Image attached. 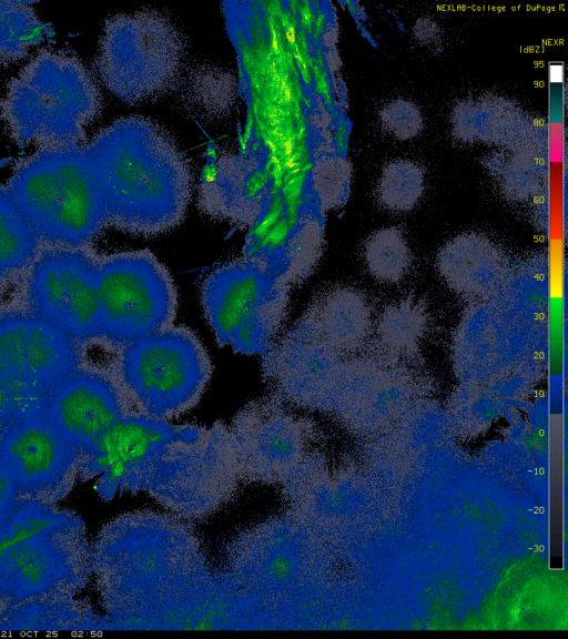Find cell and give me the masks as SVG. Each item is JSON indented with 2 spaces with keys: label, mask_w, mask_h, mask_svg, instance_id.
Wrapping results in <instances>:
<instances>
[{
  "label": "cell",
  "mask_w": 568,
  "mask_h": 639,
  "mask_svg": "<svg viewBox=\"0 0 568 639\" xmlns=\"http://www.w3.org/2000/svg\"><path fill=\"white\" fill-rule=\"evenodd\" d=\"M351 168L343 156L326 154L314 165L313 186L318 205L334 209L343 205L349 190Z\"/></svg>",
  "instance_id": "obj_28"
},
{
  "label": "cell",
  "mask_w": 568,
  "mask_h": 639,
  "mask_svg": "<svg viewBox=\"0 0 568 639\" xmlns=\"http://www.w3.org/2000/svg\"><path fill=\"white\" fill-rule=\"evenodd\" d=\"M272 201L271 182L261 163L223 154L205 170L199 186L200 210L212 219L252 227Z\"/></svg>",
  "instance_id": "obj_16"
},
{
  "label": "cell",
  "mask_w": 568,
  "mask_h": 639,
  "mask_svg": "<svg viewBox=\"0 0 568 639\" xmlns=\"http://www.w3.org/2000/svg\"><path fill=\"white\" fill-rule=\"evenodd\" d=\"M81 342L16 298L0 302V369L51 388L83 364Z\"/></svg>",
  "instance_id": "obj_12"
},
{
  "label": "cell",
  "mask_w": 568,
  "mask_h": 639,
  "mask_svg": "<svg viewBox=\"0 0 568 639\" xmlns=\"http://www.w3.org/2000/svg\"><path fill=\"white\" fill-rule=\"evenodd\" d=\"M427 326L428 314L422 302L407 297L389 304L376 325L378 353L408 363L417 356Z\"/></svg>",
  "instance_id": "obj_21"
},
{
  "label": "cell",
  "mask_w": 568,
  "mask_h": 639,
  "mask_svg": "<svg viewBox=\"0 0 568 639\" xmlns=\"http://www.w3.org/2000/svg\"><path fill=\"white\" fill-rule=\"evenodd\" d=\"M184 95L200 114L219 118L226 114L234 103V78L224 69L199 65L185 78Z\"/></svg>",
  "instance_id": "obj_23"
},
{
  "label": "cell",
  "mask_w": 568,
  "mask_h": 639,
  "mask_svg": "<svg viewBox=\"0 0 568 639\" xmlns=\"http://www.w3.org/2000/svg\"><path fill=\"white\" fill-rule=\"evenodd\" d=\"M50 389L0 369V434L20 422L47 415Z\"/></svg>",
  "instance_id": "obj_24"
},
{
  "label": "cell",
  "mask_w": 568,
  "mask_h": 639,
  "mask_svg": "<svg viewBox=\"0 0 568 639\" xmlns=\"http://www.w3.org/2000/svg\"><path fill=\"white\" fill-rule=\"evenodd\" d=\"M7 189L43 245L89 246L106 226L83 148L37 151L19 161Z\"/></svg>",
  "instance_id": "obj_5"
},
{
  "label": "cell",
  "mask_w": 568,
  "mask_h": 639,
  "mask_svg": "<svg viewBox=\"0 0 568 639\" xmlns=\"http://www.w3.org/2000/svg\"><path fill=\"white\" fill-rule=\"evenodd\" d=\"M453 131L460 140L469 142L476 139L474 128V102L463 101L455 106L452 115Z\"/></svg>",
  "instance_id": "obj_31"
},
{
  "label": "cell",
  "mask_w": 568,
  "mask_h": 639,
  "mask_svg": "<svg viewBox=\"0 0 568 639\" xmlns=\"http://www.w3.org/2000/svg\"><path fill=\"white\" fill-rule=\"evenodd\" d=\"M91 577V544L81 516L58 504L24 505L0 547V611L77 597Z\"/></svg>",
  "instance_id": "obj_3"
},
{
  "label": "cell",
  "mask_w": 568,
  "mask_h": 639,
  "mask_svg": "<svg viewBox=\"0 0 568 639\" xmlns=\"http://www.w3.org/2000/svg\"><path fill=\"white\" fill-rule=\"evenodd\" d=\"M81 452L47 418L36 416L0 434V462L23 499L58 504L79 478Z\"/></svg>",
  "instance_id": "obj_11"
},
{
  "label": "cell",
  "mask_w": 568,
  "mask_h": 639,
  "mask_svg": "<svg viewBox=\"0 0 568 639\" xmlns=\"http://www.w3.org/2000/svg\"><path fill=\"white\" fill-rule=\"evenodd\" d=\"M112 375L134 413L171 420L200 402L212 363L192 329L171 325L121 347Z\"/></svg>",
  "instance_id": "obj_6"
},
{
  "label": "cell",
  "mask_w": 568,
  "mask_h": 639,
  "mask_svg": "<svg viewBox=\"0 0 568 639\" xmlns=\"http://www.w3.org/2000/svg\"><path fill=\"white\" fill-rule=\"evenodd\" d=\"M184 58V40L174 22L159 11L140 10L105 21L95 67L111 93L139 103L173 89Z\"/></svg>",
  "instance_id": "obj_7"
},
{
  "label": "cell",
  "mask_w": 568,
  "mask_h": 639,
  "mask_svg": "<svg viewBox=\"0 0 568 639\" xmlns=\"http://www.w3.org/2000/svg\"><path fill=\"white\" fill-rule=\"evenodd\" d=\"M239 474L254 480H280L293 473L306 427L278 397L245 406L229 428Z\"/></svg>",
  "instance_id": "obj_13"
},
{
  "label": "cell",
  "mask_w": 568,
  "mask_h": 639,
  "mask_svg": "<svg viewBox=\"0 0 568 639\" xmlns=\"http://www.w3.org/2000/svg\"><path fill=\"white\" fill-rule=\"evenodd\" d=\"M111 630L92 607L77 597L45 598L0 611V631Z\"/></svg>",
  "instance_id": "obj_19"
},
{
  "label": "cell",
  "mask_w": 568,
  "mask_h": 639,
  "mask_svg": "<svg viewBox=\"0 0 568 639\" xmlns=\"http://www.w3.org/2000/svg\"><path fill=\"white\" fill-rule=\"evenodd\" d=\"M43 246L7 186L0 185V295L21 283Z\"/></svg>",
  "instance_id": "obj_20"
},
{
  "label": "cell",
  "mask_w": 568,
  "mask_h": 639,
  "mask_svg": "<svg viewBox=\"0 0 568 639\" xmlns=\"http://www.w3.org/2000/svg\"><path fill=\"white\" fill-rule=\"evenodd\" d=\"M479 301L465 314L453 343L458 374L494 375L520 364L529 355L532 328L540 327L536 314L510 313V304ZM536 339V338H534Z\"/></svg>",
  "instance_id": "obj_14"
},
{
  "label": "cell",
  "mask_w": 568,
  "mask_h": 639,
  "mask_svg": "<svg viewBox=\"0 0 568 639\" xmlns=\"http://www.w3.org/2000/svg\"><path fill=\"white\" fill-rule=\"evenodd\" d=\"M297 321L343 356L362 349L373 328L365 295L345 286L323 292Z\"/></svg>",
  "instance_id": "obj_18"
},
{
  "label": "cell",
  "mask_w": 568,
  "mask_h": 639,
  "mask_svg": "<svg viewBox=\"0 0 568 639\" xmlns=\"http://www.w3.org/2000/svg\"><path fill=\"white\" fill-rule=\"evenodd\" d=\"M43 36L44 26L31 3L0 1V67L26 58Z\"/></svg>",
  "instance_id": "obj_22"
},
{
  "label": "cell",
  "mask_w": 568,
  "mask_h": 639,
  "mask_svg": "<svg viewBox=\"0 0 568 639\" xmlns=\"http://www.w3.org/2000/svg\"><path fill=\"white\" fill-rule=\"evenodd\" d=\"M364 260L373 277L383 283H397L407 273L410 255L403 232L394 226L374 232L365 242Z\"/></svg>",
  "instance_id": "obj_25"
},
{
  "label": "cell",
  "mask_w": 568,
  "mask_h": 639,
  "mask_svg": "<svg viewBox=\"0 0 568 639\" xmlns=\"http://www.w3.org/2000/svg\"><path fill=\"white\" fill-rule=\"evenodd\" d=\"M98 258L89 246L44 245L14 298L81 343L100 338Z\"/></svg>",
  "instance_id": "obj_10"
},
{
  "label": "cell",
  "mask_w": 568,
  "mask_h": 639,
  "mask_svg": "<svg viewBox=\"0 0 568 639\" xmlns=\"http://www.w3.org/2000/svg\"><path fill=\"white\" fill-rule=\"evenodd\" d=\"M134 413L112 374L80 365L50 389L47 418L80 452L93 448L115 423Z\"/></svg>",
  "instance_id": "obj_15"
},
{
  "label": "cell",
  "mask_w": 568,
  "mask_h": 639,
  "mask_svg": "<svg viewBox=\"0 0 568 639\" xmlns=\"http://www.w3.org/2000/svg\"><path fill=\"white\" fill-rule=\"evenodd\" d=\"M382 126L398 140L415 138L423 129V116L415 103L396 98L379 111Z\"/></svg>",
  "instance_id": "obj_29"
},
{
  "label": "cell",
  "mask_w": 568,
  "mask_h": 639,
  "mask_svg": "<svg viewBox=\"0 0 568 639\" xmlns=\"http://www.w3.org/2000/svg\"><path fill=\"white\" fill-rule=\"evenodd\" d=\"M437 268L452 290L477 302L499 293L509 275L504 252L477 233H464L446 243Z\"/></svg>",
  "instance_id": "obj_17"
},
{
  "label": "cell",
  "mask_w": 568,
  "mask_h": 639,
  "mask_svg": "<svg viewBox=\"0 0 568 639\" xmlns=\"http://www.w3.org/2000/svg\"><path fill=\"white\" fill-rule=\"evenodd\" d=\"M11 139L38 151L81 148L101 110L92 74L74 55L42 50L13 77L0 102Z\"/></svg>",
  "instance_id": "obj_4"
},
{
  "label": "cell",
  "mask_w": 568,
  "mask_h": 639,
  "mask_svg": "<svg viewBox=\"0 0 568 639\" xmlns=\"http://www.w3.org/2000/svg\"><path fill=\"white\" fill-rule=\"evenodd\" d=\"M414 36L419 42L433 45L440 39V29L435 20L423 17L414 26Z\"/></svg>",
  "instance_id": "obj_32"
},
{
  "label": "cell",
  "mask_w": 568,
  "mask_h": 639,
  "mask_svg": "<svg viewBox=\"0 0 568 639\" xmlns=\"http://www.w3.org/2000/svg\"><path fill=\"white\" fill-rule=\"evenodd\" d=\"M425 189L423 168L407 159L388 162L377 182V197L383 206L393 212L410 211Z\"/></svg>",
  "instance_id": "obj_26"
},
{
  "label": "cell",
  "mask_w": 568,
  "mask_h": 639,
  "mask_svg": "<svg viewBox=\"0 0 568 639\" xmlns=\"http://www.w3.org/2000/svg\"><path fill=\"white\" fill-rule=\"evenodd\" d=\"M474 128L476 139L489 143H513L525 130L524 116L508 100L486 97L474 103Z\"/></svg>",
  "instance_id": "obj_27"
},
{
  "label": "cell",
  "mask_w": 568,
  "mask_h": 639,
  "mask_svg": "<svg viewBox=\"0 0 568 639\" xmlns=\"http://www.w3.org/2000/svg\"><path fill=\"white\" fill-rule=\"evenodd\" d=\"M29 501L22 498L12 476L0 462V521L12 516Z\"/></svg>",
  "instance_id": "obj_30"
},
{
  "label": "cell",
  "mask_w": 568,
  "mask_h": 639,
  "mask_svg": "<svg viewBox=\"0 0 568 639\" xmlns=\"http://www.w3.org/2000/svg\"><path fill=\"white\" fill-rule=\"evenodd\" d=\"M291 286L251 257L220 265L204 280L201 304L217 344L264 355L285 322Z\"/></svg>",
  "instance_id": "obj_8"
},
{
  "label": "cell",
  "mask_w": 568,
  "mask_h": 639,
  "mask_svg": "<svg viewBox=\"0 0 568 639\" xmlns=\"http://www.w3.org/2000/svg\"><path fill=\"white\" fill-rule=\"evenodd\" d=\"M100 338L123 347L173 325L178 310L174 281L149 250L98 258Z\"/></svg>",
  "instance_id": "obj_9"
},
{
  "label": "cell",
  "mask_w": 568,
  "mask_h": 639,
  "mask_svg": "<svg viewBox=\"0 0 568 639\" xmlns=\"http://www.w3.org/2000/svg\"><path fill=\"white\" fill-rule=\"evenodd\" d=\"M106 226L156 236L183 221L192 174L173 138L144 116L121 118L83 146Z\"/></svg>",
  "instance_id": "obj_2"
},
{
  "label": "cell",
  "mask_w": 568,
  "mask_h": 639,
  "mask_svg": "<svg viewBox=\"0 0 568 639\" xmlns=\"http://www.w3.org/2000/svg\"><path fill=\"white\" fill-rule=\"evenodd\" d=\"M162 520H142L123 514L106 523L91 545L103 616L111 630L145 596L171 589L194 628L210 627L236 612V596L229 580L211 575L190 534Z\"/></svg>",
  "instance_id": "obj_1"
}]
</instances>
